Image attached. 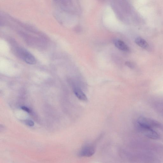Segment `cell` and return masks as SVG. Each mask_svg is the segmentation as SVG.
<instances>
[{
  "label": "cell",
  "instance_id": "4",
  "mask_svg": "<svg viewBox=\"0 0 163 163\" xmlns=\"http://www.w3.org/2000/svg\"><path fill=\"white\" fill-rule=\"evenodd\" d=\"M22 55L23 59L25 63L30 65L35 64L36 63L35 57L28 51H23Z\"/></svg>",
  "mask_w": 163,
  "mask_h": 163
},
{
  "label": "cell",
  "instance_id": "2",
  "mask_svg": "<svg viewBox=\"0 0 163 163\" xmlns=\"http://www.w3.org/2000/svg\"><path fill=\"white\" fill-rule=\"evenodd\" d=\"M137 123L151 128L161 127L162 126V125L158 122L154 121V120L144 117H141L138 118Z\"/></svg>",
  "mask_w": 163,
  "mask_h": 163
},
{
  "label": "cell",
  "instance_id": "5",
  "mask_svg": "<svg viewBox=\"0 0 163 163\" xmlns=\"http://www.w3.org/2000/svg\"><path fill=\"white\" fill-rule=\"evenodd\" d=\"M115 46L120 50L125 52H128L130 49L123 41L119 40H115L114 41Z\"/></svg>",
  "mask_w": 163,
  "mask_h": 163
},
{
  "label": "cell",
  "instance_id": "3",
  "mask_svg": "<svg viewBox=\"0 0 163 163\" xmlns=\"http://www.w3.org/2000/svg\"><path fill=\"white\" fill-rule=\"evenodd\" d=\"M95 152V148L93 146H86L80 151V156L81 157H89L93 156Z\"/></svg>",
  "mask_w": 163,
  "mask_h": 163
},
{
  "label": "cell",
  "instance_id": "1",
  "mask_svg": "<svg viewBox=\"0 0 163 163\" xmlns=\"http://www.w3.org/2000/svg\"><path fill=\"white\" fill-rule=\"evenodd\" d=\"M136 127L137 129L142 134L151 139L157 140L160 138L159 134L152 128L143 126L137 123Z\"/></svg>",
  "mask_w": 163,
  "mask_h": 163
},
{
  "label": "cell",
  "instance_id": "7",
  "mask_svg": "<svg viewBox=\"0 0 163 163\" xmlns=\"http://www.w3.org/2000/svg\"><path fill=\"white\" fill-rule=\"evenodd\" d=\"M135 43L140 47L144 49H147L149 48V45L147 42L141 37L136 38L135 41Z\"/></svg>",
  "mask_w": 163,
  "mask_h": 163
},
{
  "label": "cell",
  "instance_id": "10",
  "mask_svg": "<svg viewBox=\"0 0 163 163\" xmlns=\"http://www.w3.org/2000/svg\"><path fill=\"white\" fill-rule=\"evenodd\" d=\"M21 109L25 111H26V112H27V113H30L31 112V110H30V109H29V108H28V107H25V106H22V107H21Z\"/></svg>",
  "mask_w": 163,
  "mask_h": 163
},
{
  "label": "cell",
  "instance_id": "9",
  "mask_svg": "<svg viewBox=\"0 0 163 163\" xmlns=\"http://www.w3.org/2000/svg\"><path fill=\"white\" fill-rule=\"evenodd\" d=\"M125 64L127 67L131 68H133L134 67V64L130 62H126L125 63Z\"/></svg>",
  "mask_w": 163,
  "mask_h": 163
},
{
  "label": "cell",
  "instance_id": "6",
  "mask_svg": "<svg viewBox=\"0 0 163 163\" xmlns=\"http://www.w3.org/2000/svg\"><path fill=\"white\" fill-rule=\"evenodd\" d=\"M74 92L75 95L80 100L84 101L87 100V96L80 88L77 87H74Z\"/></svg>",
  "mask_w": 163,
  "mask_h": 163
},
{
  "label": "cell",
  "instance_id": "8",
  "mask_svg": "<svg viewBox=\"0 0 163 163\" xmlns=\"http://www.w3.org/2000/svg\"><path fill=\"white\" fill-rule=\"evenodd\" d=\"M25 123L27 125L32 126L34 125V122L30 120H26L24 121Z\"/></svg>",
  "mask_w": 163,
  "mask_h": 163
}]
</instances>
